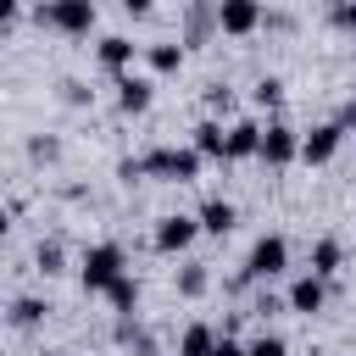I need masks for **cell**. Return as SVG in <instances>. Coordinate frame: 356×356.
I'll return each instance as SVG.
<instances>
[{"label":"cell","instance_id":"obj_1","mask_svg":"<svg viewBox=\"0 0 356 356\" xmlns=\"http://www.w3.org/2000/svg\"><path fill=\"white\" fill-rule=\"evenodd\" d=\"M145 161V178H167V184H195L200 178V150L195 145H161V150H150V156H139Z\"/></svg>","mask_w":356,"mask_h":356},{"label":"cell","instance_id":"obj_2","mask_svg":"<svg viewBox=\"0 0 356 356\" xmlns=\"http://www.w3.org/2000/svg\"><path fill=\"white\" fill-rule=\"evenodd\" d=\"M128 273V256H122V245H89L83 250V267H78V278H83V289H111L117 278Z\"/></svg>","mask_w":356,"mask_h":356},{"label":"cell","instance_id":"obj_3","mask_svg":"<svg viewBox=\"0 0 356 356\" xmlns=\"http://www.w3.org/2000/svg\"><path fill=\"white\" fill-rule=\"evenodd\" d=\"M289 267V239L284 234H261L245 256V278H278Z\"/></svg>","mask_w":356,"mask_h":356},{"label":"cell","instance_id":"obj_4","mask_svg":"<svg viewBox=\"0 0 356 356\" xmlns=\"http://www.w3.org/2000/svg\"><path fill=\"white\" fill-rule=\"evenodd\" d=\"M39 22H50V28H61V33H89L95 28V0H50L44 11H33Z\"/></svg>","mask_w":356,"mask_h":356},{"label":"cell","instance_id":"obj_5","mask_svg":"<svg viewBox=\"0 0 356 356\" xmlns=\"http://www.w3.org/2000/svg\"><path fill=\"white\" fill-rule=\"evenodd\" d=\"M195 234H200V217H184V211H172V217H161V222H156L150 245H156L161 256H178V250H189V245H195Z\"/></svg>","mask_w":356,"mask_h":356},{"label":"cell","instance_id":"obj_6","mask_svg":"<svg viewBox=\"0 0 356 356\" xmlns=\"http://www.w3.org/2000/svg\"><path fill=\"white\" fill-rule=\"evenodd\" d=\"M267 11L256 0H217V33H256Z\"/></svg>","mask_w":356,"mask_h":356},{"label":"cell","instance_id":"obj_7","mask_svg":"<svg viewBox=\"0 0 356 356\" xmlns=\"http://www.w3.org/2000/svg\"><path fill=\"white\" fill-rule=\"evenodd\" d=\"M300 156V134L289 128V122H267V134H261V161L267 167H289Z\"/></svg>","mask_w":356,"mask_h":356},{"label":"cell","instance_id":"obj_8","mask_svg":"<svg viewBox=\"0 0 356 356\" xmlns=\"http://www.w3.org/2000/svg\"><path fill=\"white\" fill-rule=\"evenodd\" d=\"M150 100H156V83H150V78H139V72H122V78H117V111H122V117L150 111Z\"/></svg>","mask_w":356,"mask_h":356},{"label":"cell","instance_id":"obj_9","mask_svg":"<svg viewBox=\"0 0 356 356\" xmlns=\"http://www.w3.org/2000/svg\"><path fill=\"white\" fill-rule=\"evenodd\" d=\"M339 139H345V128L339 122H317L306 139H300V161H312V167H323V161H334V150H339Z\"/></svg>","mask_w":356,"mask_h":356},{"label":"cell","instance_id":"obj_10","mask_svg":"<svg viewBox=\"0 0 356 356\" xmlns=\"http://www.w3.org/2000/svg\"><path fill=\"white\" fill-rule=\"evenodd\" d=\"M323 300H328V289H323V278H317V273L295 278V284H289V295H284V306H289V312H300V317H317V312H323Z\"/></svg>","mask_w":356,"mask_h":356},{"label":"cell","instance_id":"obj_11","mask_svg":"<svg viewBox=\"0 0 356 356\" xmlns=\"http://www.w3.org/2000/svg\"><path fill=\"white\" fill-rule=\"evenodd\" d=\"M261 122H250V117H239V122H228V161H245V156H261Z\"/></svg>","mask_w":356,"mask_h":356},{"label":"cell","instance_id":"obj_12","mask_svg":"<svg viewBox=\"0 0 356 356\" xmlns=\"http://www.w3.org/2000/svg\"><path fill=\"white\" fill-rule=\"evenodd\" d=\"M195 150L206 156V161H228V128L222 122H195Z\"/></svg>","mask_w":356,"mask_h":356},{"label":"cell","instance_id":"obj_13","mask_svg":"<svg viewBox=\"0 0 356 356\" xmlns=\"http://www.w3.org/2000/svg\"><path fill=\"white\" fill-rule=\"evenodd\" d=\"M217 328L211 323H189L184 334H178V356H217Z\"/></svg>","mask_w":356,"mask_h":356},{"label":"cell","instance_id":"obj_14","mask_svg":"<svg viewBox=\"0 0 356 356\" xmlns=\"http://www.w3.org/2000/svg\"><path fill=\"white\" fill-rule=\"evenodd\" d=\"M134 50H139V44H128L122 33H106V39H100V67L122 78V72H128V61H134Z\"/></svg>","mask_w":356,"mask_h":356},{"label":"cell","instance_id":"obj_15","mask_svg":"<svg viewBox=\"0 0 356 356\" xmlns=\"http://www.w3.org/2000/svg\"><path fill=\"white\" fill-rule=\"evenodd\" d=\"M234 222H239V211L228 200H206L200 206V234H217L222 239V234H234Z\"/></svg>","mask_w":356,"mask_h":356},{"label":"cell","instance_id":"obj_16","mask_svg":"<svg viewBox=\"0 0 356 356\" xmlns=\"http://www.w3.org/2000/svg\"><path fill=\"white\" fill-rule=\"evenodd\" d=\"M211 28H217V6H189L184 11V44H200Z\"/></svg>","mask_w":356,"mask_h":356},{"label":"cell","instance_id":"obj_17","mask_svg":"<svg viewBox=\"0 0 356 356\" xmlns=\"http://www.w3.org/2000/svg\"><path fill=\"white\" fill-rule=\"evenodd\" d=\"M145 61H150V72H178V67H184V44H178V39L145 44Z\"/></svg>","mask_w":356,"mask_h":356},{"label":"cell","instance_id":"obj_18","mask_svg":"<svg viewBox=\"0 0 356 356\" xmlns=\"http://www.w3.org/2000/svg\"><path fill=\"white\" fill-rule=\"evenodd\" d=\"M339 261H345V245H339V239H317V245H312V273H317V278H334Z\"/></svg>","mask_w":356,"mask_h":356},{"label":"cell","instance_id":"obj_19","mask_svg":"<svg viewBox=\"0 0 356 356\" xmlns=\"http://www.w3.org/2000/svg\"><path fill=\"white\" fill-rule=\"evenodd\" d=\"M106 300L117 306V317H134V306H139V278H128V273H122V278L106 289Z\"/></svg>","mask_w":356,"mask_h":356},{"label":"cell","instance_id":"obj_20","mask_svg":"<svg viewBox=\"0 0 356 356\" xmlns=\"http://www.w3.org/2000/svg\"><path fill=\"white\" fill-rule=\"evenodd\" d=\"M44 323V300L39 295H17L11 300V328H39Z\"/></svg>","mask_w":356,"mask_h":356},{"label":"cell","instance_id":"obj_21","mask_svg":"<svg viewBox=\"0 0 356 356\" xmlns=\"http://www.w3.org/2000/svg\"><path fill=\"white\" fill-rule=\"evenodd\" d=\"M211 289V273L200 267V261H189V267H178V295H189V300H200Z\"/></svg>","mask_w":356,"mask_h":356},{"label":"cell","instance_id":"obj_22","mask_svg":"<svg viewBox=\"0 0 356 356\" xmlns=\"http://www.w3.org/2000/svg\"><path fill=\"white\" fill-rule=\"evenodd\" d=\"M61 261H67V256H61V245H56V239H44V245L33 250V267H39L44 278H56V273H61Z\"/></svg>","mask_w":356,"mask_h":356},{"label":"cell","instance_id":"obj_23","mask_svg":"<svg viewBox=\"0 0 356 356\" xmlns=\"http://www.w3.org/2000/svg\"><path fill=\"white\" fill-rule=\"evenodd\" d=\"M250 100H256V106H278V100H284V78H273V72H267V78H256Z\"/></svg>","mask_w":356,"mask_h":356},{"label":"cell","instance_id":"obj_24","mask_svg":"<svg viewBox=\"0 0 356 356\" xmlns=\"http://www.w3.org/2000/svg\"><path fill=\"white\" fill-rule=\"evenodd\" d=\"M61 100H67V106H89V100H95V89H89L83 78H61Z\"/></svg>","mask_w":356,"mask_h":356},{"label":"cell","instance_id":"obj_25","mask_svg":"<svg viewBox=\"0 0 356 356\" xmlns=\"http://www.w3.org/2000/svg\"><path fill=\"white\" fill-rule=\"evenodd\" d=\"M206 106L211 111H234V89L228 83H206Z\"/></svg>","mask_w":356,"mask_h":356},{"label":"cell","instance_id":"obj_26","mask_svg":"<svg viewBox=\"0 0 356 356\" xmlns=\"http://www.w3.org/2000/svg\"><path fill=\"white\" fill-rule=\"evenodd\" d=\"M28 156H33V161H56V156H61V145L39 134V139H28Z\"/></svg>","mask_w":356,"mask_h":356},{"label":"cell","instance_id":"obj_27","mask_svg":"<svg viewBox=\"0 0 356 356\" xmlns=\"http://www.w3.org/2000/svg\"><path fill=\"white\" fill-rule=\"evenodd\" d=\"M250 356H289V345H284L278 334H261V339L250 345Z\"/></svg>","mask_w":356,"mask_h":356},{"label":"cell","instance_id":"obj_28","mask_svg":"<svg viewBox=\"0 0 356 356\" xmlns=\"http://www.w3.org/2000/svg\"><path fill=\"white\" fill-rule=\"evenodd\" d=\"M334 22H339V28H350V33H356V6H334Z\"/></svg>","mask_w":356,"mask_h":356},{"label":"cell","instance_id":"obj_29","mask_svg":"<svg viewBox=\"0 0 356 356\" xmlns=\"http://www.w3.org/2000/svg\"><path fill=\"white\" fill-rule=\"evenodd\" d=\"M217 356H250V345H234V339H222V345H217Z\"/></svg>","mask_w":356,"mask_h":356},{"label":"cell","instance_id":"obj_30","mask_svg":"<svg viewBox=\"0 0 356 356\" xmlns=\"http://www.w3.org/2000/svg\"><path fill=\"white\" fill-rule=\"evenodd\" d=\"M44 356H50V350H44Z\"/></svg>","mask_w":356,"mask_h":356}]
</instances>
